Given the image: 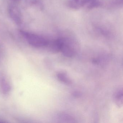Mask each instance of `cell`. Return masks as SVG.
Masks as SVG:
<instances>
[{
	"label": "cell",
	"mask_w": 123,
	"mask_h": 123,
	"mask_svg": "<svg viewBox=\"0 0 123 123\" xmlns=\"http://www.w3.org/2000/svg\"><path fill=\"white\" fill-rule=\"evenodd\" d=\"M61 42L60 51L62 54L68 57L73 56L75 53L77 42L72 37L60 38Z\"/></svg>",
	"instance_id": "obj_1"
},
{
	"label": "cell",
	"mask_w": 123,
	"mask_h": 123,
	"mask_svg": "<svg viewBox=\"0 0 123 123\" xmlns=\"http://www.w3.org/2000/svg\"><path fill=\"white\" fill-rule=\"evenodd\" d=\"M29 44L36 47H47L49 41L44 37L24 31H21Z\"/></svg>",
	"instance_id": "obj_2"
},
{
	"label": "cell",
	"mask_w": 123,
	"mask_h": 123,
	"mask_svg": "<svg viewBox=\"0 0 123 123\" xmlns=\"http://www.w3.org/2000/svg\"><path fill=\"white\" fill-rule=\"evenodd\" d=\"M91 0H69L68 4L72 9H79L87 6Z\"/></svg>",
	"instance_id": "obj_3"
},
{
	"label": "cell",
	"mask_w": 123,
	"mask_h": 123,
	"mask_svg": "<svg viewBox=\"0 0 123 123\" xmlns=\"http://www.w3.org/2000/svg\"><path fill=\"white\" fill-rule=\"evenodd\" d=\"M10 13L11 18L16 23L18 24L21 23V14L17 8L13 7L11 8L10 9Z\"/></svg>",
	"instance_id": "obj_4"
},
{
	"label": "cell",
	"mask_w": 123,
	"mask_h": 123,
	"mask_svg": "<svg viewBox=\"0 0 123 123\" xmlns=\"http://www.w3.org/2000/svg\"><path fill=\"white\" fill-rule=\"evenodd\" d=\"M114 100L117 105L121 107L123 105V91L119 89L116 91L114 96Z\"/></svg>",
	"instance_id": "obj_5"
},
{
	"label": "cell",
	"mask_w": 123,
	"mask_h": 123,
	"mask_svg": "<svg viewBox=\"0 0 123 123\" xmlns=\"http://www.w3.org/2000/svg\"><path fill=\"white\" fill-rule=\"evenodd\" d=\"M58 80L62 82L67 85H70L72 83V81L68 77L67 74L63 73H59L57 75Z\"/></svg>",
	"instance_id": "obj_6"
},
{
	"label": "cell",
	"mask_w": 123,
	"mask_h": 123,
	"mask_svg": "<svg viewBox=\"0 0 123 123\" xmlns=\"http://www.w3.org/2000/svg\"><path fill=\"white\" fill-rule=\"evenodd\" d=\"M59 119L60 121H64L65 122H72L74 119L72 117L68 114H62L59 115Z\"/></svg>",
	"instance_id": "obj_7"
},
{
	"label": "cell",
	"mask_w": 123,
	"mask_h": 123,
	"mask_svg": "<svg viewBox=\"0 0 123 123\" xmlns=\"http://www.w3.org/2000/svg\"><path fill=\"white\" fill-rule=\"evenodd\" d=\"M1 81L2 83V89L3 90V92H7L9 91V89H10V87L8 85V83H7V81L5 80L4 79H3Z\"/></svg>",
	"instance_id": "obj_8"
},
{
	"label": "cell",
	"mask_w": 123,
	"mask_h": 123,
	"mask_svg": "<svg viewBox=\"0 0 123 123\" xmlns=\"http://www.w3.org/2000/svg\"><path fill=\"white\" fill-rule=\"evenodd\" d=\"M73 95L75 97H79L80 96V93L78 92H75L73 94Z\"/></svg>",
	"instance_id": "obj_9"
},
{
	"label": "cell",
	"mask_w": 123,
	"mask_h": 123,
	"mask_svg": "<svg viewBox=\"0 0 123 123\" xmlns=\"http://www.w3.org/2000/svg\"><path fill=\"white\" fill-rule=\"evenodd\" d=\"M92 62L94 63V64H96L98 62V60L96 59H94L93 60Z\"/></svg>",
	"instance_id": "obj_10"
},
{
	"label": "cell",
	"mask_w": 123,
	"mask_h": 123,
	"mask_svg": "<svg viewBox=\"0 0 123 123\" xmlns=\"http://www.w3.org/2000/svg\"><path fill=\"white\" fill-rule=\"evenodd\" d=\"M13 1L15 3H19L21 1V0H13Z\"/></svg>",
	"instance_id": "obj_11"
}]
</instances>
